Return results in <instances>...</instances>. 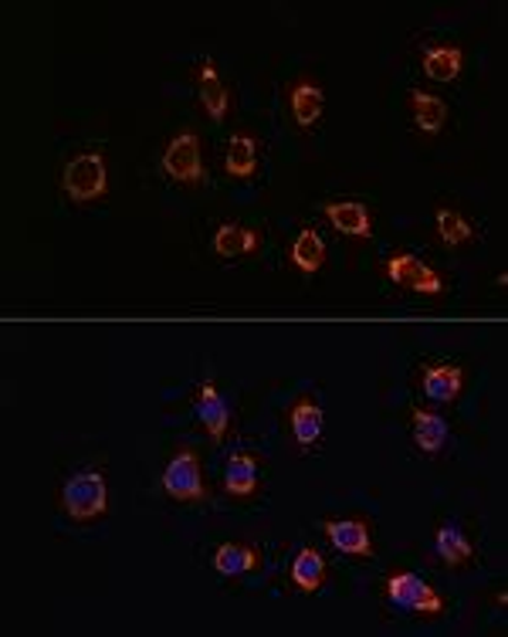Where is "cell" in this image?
<instances>
[{"label":"cell","instance_id":"1","mask_svg":"<svg viewBox=\"0 0 508 637\" xmlns=\"http://www.w3.org/2000/svg\"><path fill=\"white\" fill-rule=\"evenodd\" d=\"M109 509V485L99 468H76L61 481V512L71 522H96Z\"/></svg>","mask_w":508,"mask_h":637},{"label":"cell","instance_id":"2","mask_svg":"<svg viewBox=\"0 0 508 637\" xmlns=\"http://www.w3.org/2000/svg\"><path fill=\"white\" fill-rule=\"evenodd\" d=\"M61 190L71 203H92L109 190V167L99 150L76 153L61 170Z\"/></svg>","mask_w":508,"mask_h":637},{"label":"cell","instance_id":"3","mask_svg":"<svg viewBox=\"0 0 508 637\" xmlns=\"http://www.w3.org/2000/svg\"><path fill=\"white\" fill-rule=\"evenodd\" d=\"M380 271L390 286H400V289L417 292V296H441L445 292V275L410 251H394L390 258H384Z\"/></svg>","mask_w":508,"mask_h":637},{"label":"cell","instance_id":"4","mask_svg":"<svg viewBox=\"0 0 508 637\" xmlns=\"http://www.w3.org/2000/svg\"><path fill=\"white\" fill-rule=\"evenodd\" d=\"M163 173L180 183V187H203L207 183V170H203V147H200V136L193 129L177 132L163 157H160Z\"/></svg>","mask_w":508,"mask_h":637},{"label":"cell","instance_id":"5","mask_svg":"<svg viewBox=\"0 0 508 637\" xmlns=\"http://www.w3.org/2000/svg\"><path fill=\"white\" fill-rule=\"evenodd\" d=\"M384 594H387V600L397 607V610H407V614H427V617H434V614H445V597L434 590L420 574H414V570H397V574H390L387 580H384Z\"/></svg>","mask_w":508,"mask_h":637},{"label":"cell","instance_id":"6","mask_svg":"<svg viewBox=\"0 0 508 637\" xmlns=\"http://www.w3.org/2000/svg\"><path fill=\"white\" fill-rule=\"evenodd\" d=\"M163 491L170 495L173 502H200L207 495L203 485V465L200 455L193 448H180L167 468H163Z\"/></svg>","mask_w":508,"mask_h":637},{"label":"cell","instance_id":"7","mask_svg":"<svg viewBox=\"0 0 508 637\" xmlns=\"http://www.w3.org/2000/svg\"><path fill=\"white\" fill-rule=\"evenodd\" d=\"M193 86H197V99L207 109V116L213 122H225L228 109H231V92H228L221 72H217V61L213 58H200L193 64Z\"/></svg>","mask_w":508,"mask_h":637},{"label":"cell","instance_id":"8","mask_svg":"<svg viewBox=\"0 0 508 637\" xmlns=\"http://www.w3.org/2000/svg\"><path fill=\"white\" fill-rule=\"evenodd\" d=\"M322 215L326 221L346 235V238H359V241H367L373 235V210L370 203H362V200H352V197H342V200H329L322 207Z\"/></svg>","mask_w":508,"mask_h":637},{"label":"cell","instance_id":"9","mask_svg":"<svg viewBox=\"0 0 508 637\" xmlns=\"http://www.w3.org/2000/svg\"><path fill=\"white\" fill-rule=\"evenodd\" d=\"M420 68L430 82H458V76L465 72V48L458 41H430L420 51Z\"/></svg>","mask_w":508,"mask_h":637},{"label":"cell","instance_id":"10","mask_svg":"<svg viewBox=\"0 0 508 637\" xmlns=\"http://www.w3.org/2000/svg\"><path fill=\"white\" fill-rule=\"evenodd\" d=\"M322 533L329 546L346 556H373V529L367 519H322Z\"/></svg>","mask_w":508,"mask_h":637},{"label":"cell","instance_id":"11","mask_svg":"<svg viewBox=\"0 0 508 637\" xmlns=\"http://www.w3.org/2000/svg\"><path fill=\"white\" fill-rule=\"evenodd\" d=\"M407 112H410V126L414 132L420 136H441L448 119H451V109L441 96H434L427 89H414L407 96Z\"/></svg>","mask_w":508,"mask_h":637},{"label":"cell","instance_id":"12","mask_svg":"<svg viewBox=\"0 0 508 637\" xmlns=\"http://www.w3.org/2000/svg\"><path fill=\"white\" fill-rule=\"evenodd\" d=\"M448 438H451V424L441 414H434L427 407L410 410V441L417 445V451L434 458L448 448Z\"/></svg>","mask_w":508,"mask_h":637},{"label":"cell","instance_id":"13","mask_svg":"<svg viewBox=\"0 0 508 637\" xmlns=\"http://www.w3.org/2000/svg\"><path fill=\"white\" fill-rule=\"evenodd\" d=\"M420 387H424L427 400H434V404H455L465 387V370L458 364L430 360L420 367Z\"/></svg>","mask_w":508,"mask_h":637},{"label":"cell","instance_id":"14","mask_svg":"<svg viewBox=\"0 0 508 637\" xmlns=\"http://www.w3.org/2000/svg\"><path fill=\"white\" fill-rule=\"evenodd\" d=\"M193 410H197V420L203 424V431L210 435V441L221 445L228 438V431H231V407H228V400L221 394H217L213 384H200L197 387Z\"/></svg>","mask_w":508,"mask_h":637},{"label":"cell","instance_id":"15","mask_svg":"<svg viewBox=\"0 0 508 637\" xmlns=\"http://www.w3.org/2000/svg\"><path fill=\"white\" fill-rule=\"evenodd\" d=\"M322 424H326V414L322 407L316 404L312 394L299 397L292 404V410H288V428H292V438L302 451H312L322 438Z\"/></svg>","mask_w":508,"mask_h":637},{"label":"cell","instance_id":"16","mask_svg":"<svg viewBox=\"0 0 508 637\" xmlns=\"http://www.w3.org/2000/svg\"><path fill=\"white\" fill-rule=\"evenodd\" d=\"M288 112H292V119H296L299 129H312V126L322 119V112H326V92H322V86L312 82V79L296 82L292 92H288Z\"/></svg>","mask_w":508,"mask_h":637},{"label":"cell","instance_id":"17","mask_svg":"<svg viewBox=\"0 0 508 637\" xmlns=\"http://www.w3.org/2000/svg\"><path fill=\"white\" fill-rule=\"evenodd\" d=\"M261 481V461L251 451H235L225 465V491L235 495V499H248V495L258 491Z\"/></svg>","mask_w":508,"mask_h":637},{"label":"cell","instance_id":"18","mask_svg":"<svg viewBox=\"0 0 508 637\" xmlns=\"http://www.w3.org/2000/svg\"><path fill=\"white\" fill-rule=\"evenodd\" d=\"M210 248H213L217 258H245V255H255L261 248V231L231 221V225H221L213 231Z\"/></svg>","mask_w":508,"mask_h":637},{"label":"cell","instance_id":"19","mask_svg":"<svg viewBox=\"0 0 508 637\" xmlns=\"http://www.w3.org/2000/svg\"><path fill=\"white\" fill-rule=\"evenodd\" d=\"M434 235H438V241L445 248H465L475 241L478 228L461 215L458 207L451 203H438V210H434Z\"/></svg>","mask_w":508,"mask_h":637},{"label":"cell","instance_id":"20","mask_svg":"<svg viewBox=\"0 0 508 637\" xmlns=\"http://www.w3.org/2000/svg\"><path fill=\"white\" fill-rule=\"evenodd\" d=\"M434 549H438V556L445 559V566H451V570L475 563V546H471L468 533L458 522H451V519L441 522L438 533H434Z\"/></svg>","mask_w":508,"mask_h":637},{"label":"cell","instance_id":"21","mask_svg":"<svg viewBox=\"0 0 508 637\" xmlns=\"http://www.w3.org/2000/svg\"><path fill=\"white\" fill-rule=\"evenodd\" d=\"M288 577H292V587L299 594H319L326 584V556L316 546H302L292 559Z\"/></svg>","mask_w":508,"mask_h":637},{"label":"cell","instance_id":"22","mask_svg":"<svg viewBox=\"0 0 508 637\" xmlns=\"http://www.w3.org/2000/svg\"><path fill=\"white\" fill-rule=\"evenodd\" d=\"M213 570L221 577H241V574H255L261 566V549L255 546H241V543H221L213 549Z\"/></svg>","mask_w":508,"mask_h":637},{"label":"cell","instance_id":"23","mask_svg":"<svg viewBox=\"0 0 508 637\" xmlns=\"http://www.w3.org/2000/svg\"><path fill=\"white\" fill-rule=\"evenodd\" d=\"M258 139L255 136H248V132H238V136H231L228 139V150H225V170H228V177H235V180H251L255 173H258Z\"/></svg>","mask_w":508,"mask_h":637},{"label":"cell","instance_id":"24","mask_svg":"<svg viewBox=\"0 0 508 637\" xmlns=\"http://www.w3.org/2000/svg\"><path fill=\"white\" fill-rule=\"evenodd\" d=\"M288 261L296 265V271H302L306 278H312L322 265H326V241L316 228H302L288 248Z\"/></svg>","mask_w":508,"mask_h":637}]
</instances>
